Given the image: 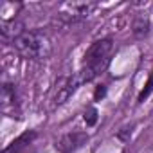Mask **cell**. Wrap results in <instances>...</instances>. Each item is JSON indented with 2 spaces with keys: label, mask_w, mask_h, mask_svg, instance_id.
<instances>
[{
  "label": "cell",
  "mask_w": 153,
  "mask_h": 153,
  "mask_svg": "<svg viewBox=\"0 0 153 153\" xmlns=\"http://www.w3.org/2000/svg\"><path fill=\"white\" fill-rule=\"evenodd\" d=\"M87 140H88V135L85 131H70V133H65L56 142V149L59 153H74L83 144H87Z\"/></svg>",
  "instance_id": "5b68a950"
},
{
  "label": "cell",
  "mask_w": 153,
  "mask_h": 153,
  "mask_svg": "<svg viewBox=\"0 0 153 153\" xmlns=\"http://www.w3.org/2000/svg\"><path fill=\"white\" fill-rule=\"evenodd\" d=\"M15 51L27 59L43 61L52 54V43L49 36L42 31H25L11 42Z\"/></svg>",
  "instance_id": "6da1fadb"
},
{
  "label": "cell",
  "mask_w": 153,
  "mask_h": 153,
  "mask_svg": "<svg viewBox=\"0 0 153 153\" xmlns=\"http://www.w3.org/2000/svg\"><path fill=\"white\" fill-rule=\"evenodd\" d=\"M151 90H153V70H151V74H149V78H148V81H146L144 88H142V90H140V94H139V103H142V101L151 94Z\"/></svg>",
  "instance_id": "30bf717a"
},
{
  "label": "cell",
  "mask_w": 153,
  "mask_h": 153,
  "mask_svg": "<svg viewBox=\"0 0 153 153\" xmlns=\"http://www.w3.org/2000/svg\"><path fill=\"white\" fill-rule=\"evenodd\" d=\"M96 7V2H67L59 7V18H63L67 24H76L88 18Z\"/></svg>",
  "instance_id": "3957f363"
},
{
  "label": "cell",
  "mask_w": 153,
  "mask_h": 153,
  "mask_svg": "<svg viewBox=\"0 0 153 153\" xmlns=\"http://www.w3.org/2000/svg\"><path fill=\"white\" fill-rule=\"evenodd\" d=\"M133 34L137 36V38H144L148 33H149V18L148 16H144V15H140V16H137L135 18V22H133Z\"/></svg>",
  "instance_id": "9c48e42d"
},
{
  "label": "cell",
  "mask_w": 153,
  "mask_h": 153,
  "mask_svg": "<svg viewBox=\"0 0 153 153\" xmlns=\"http://www.w3.org/2000/svg\"><path fill=\"white\" fill-rule=\"evenodd\" d=\"M85 123H87V126H94V124L97 123V110H96L94 106H90V108L85 112Z\"/></svg>",
  "instance_id": "8fae6325"
},
{
  "label": "cell",
  "mask_w": 153,
  "mask_h": 153,
  "mask_svg": "<svg viewBox=\"0 0 153 153\" xmlns=\"http://www.w3.org/2000/svg\"><path fill=\"white\" fill-rule=\"evenodd\" d=\"M36 137V131H25L24 135H20L18 139H15L2 153H20L24 148H27L31 142H33V139Z\"/></svg>",
  "instance_id": "52a82bcc"
},
{
  "label": "cell",
  "mask_w": 153,
  "mask_h": 153,
  "mask_svg": "<svg viewBox=\"0 0 153 153\" xmlns=\"http://www.w3.org/2000/svg\"><path fill=\"white\" fill-rule=\"evenodd\" d=\"M81 85H85V81H83V78H81L79 72H76L74 76L67 78V79L58 87V90H56V94H54V97H52V106H59V105L67 103V101L76 94V90H78Z\"/></svg>",
  "instance_id": "277c9868"
},
{
  "label": "cell",
  "mask_w": 153,
  "mask_h": 153,
  "mask_svg": "<svg viewBox=\"0 0 153 153\" xmlns=\"http://www.w3.org/2000/svg\"><path fill=\"white\" fill-rule=\"evenodd\" d=\"M22 33H25V25L16 18L2 20V24H0V34H2V40H6V42H13Z\"/></svg>",
  "instance_id": "8992f818"
},
{
  "label": "cell",
  "mask_w": 153,
  "mask_h": 153,
  "mask_svg": "<svg viewBox=\"0 0 153 153\" xmlns=\"http://www.w3.org/2000/svg\"><path fill=\"white\" fill-rule=\"evenodd\" d=\"M9 106L15 110L18 106L16 103V90L11 83H4L2 87V110L4 112H9Z\"/></svg>",
  "instance_id": "ba28073f"
},
{
  "label": "cell",
  "mask_w": 153,
  "mask_h": 153,
  "mask_svg": "<svg viewBox=\"0 0 153 153\" xmlns=\"http://www.w3.org/2000/svg\"><path fill=\"white\" fill-rule=\"evenodd\" d=\"M105 94H106V87H105V85H99V87H96V94H94L96 101L103 99V97H105Z\"/></svg>",
  "instance_id": "4fadbf2b"
},
{
  "label": "cell",
  "mask_w": 153,
  "mask_h": 153,
  "mask_svg": "<svg viewBox=\"0 0 153 153\" xmlns=\"http://www.w3.org/2000/svg\"><path fill=\"white\" fill-rule=\"evenodd\" d=\"M112 51H114V40H112V38H103V40L94 42V43L88 47V51L85 52L81 67L110 61V59H112V58H110V56H112Z\"/></svg>",
  "instance_id": "7a4b0ae2"
},
{
  "label": "cell",
  "mask_w": 153,
  "mask_h": 153,
  "mask_svg": "<svg viewBox=\"0 0 153 153\" xmlns=\"http://www.w3.org/2000/svg\"><path fill=\"white\" fill-rule=\"evenodd\" d=\"M131 130H133V124H130V126H124V128H121L119 131H117V137L121 139V140H128L130 137H131Z\"/></svg>",
  "instance_id": "7c38bea8"
}]
</instances>
